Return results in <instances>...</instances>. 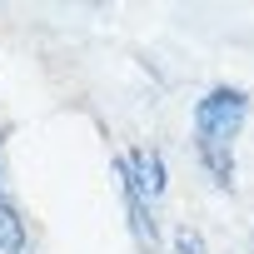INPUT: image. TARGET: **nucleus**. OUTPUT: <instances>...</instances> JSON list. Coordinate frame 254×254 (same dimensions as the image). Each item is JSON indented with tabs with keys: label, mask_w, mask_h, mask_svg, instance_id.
<instances>
[{
	"label": "nucleus",
	"mask_w": 254,
	"mask_h": 254,
	"mask_svg": "<svg viewBox=\"0 0 254 254\" xmlns=\"http://www.w3.org/2000/svg\"><path fill=\"white\" fill-rule=\"evenodd\" d=\"M249 115H254V95L239 80L204 85L199 100H194V110H190V155H194V170L219 194H234V185H239L234 145L249 130Z\"/></svg>",
	"instance_id": "1"
},
{
	"label": "nucleus",
	"mask_w": 254,
	"mask_h": 254,
	"mask_svg": "<svg viewBox=\"0 0 254 254\" xmlns=\"http://www.w3.org/2000/svg\"><path fill=\"white\" fill-rule=\"evenodd\" d=\"M120 155H125V170H130L135 190L155 209H165V199H170V160H165V150L160 145H135V150H120Z\"/></svg>",
	"instance_id": "3"
},
{
	"label": "nucleus",
	"mask_w": 254,
	"mask_h": 254,
	"mask_svg": "<svg viewBox=\"0 0 254 254\" xmlns=\"http://www.w3.org/2000/svg\"><path fill=\"white\" fill-rule=\"evenodd\" d=\"M165 254H209V239L199 224H175L165 234Z\"/></svg>",
	"instance_id": "5"
},
{
	"label": "nucleus",
	"mask_w": 254,
	"mask_h": 254,
	"mask_svg": "<svg viewBox=\"0 0 254 254\" xmlns=\"http://www.w3.org/2000/svg\"><path fill=\"white\" fill-rule=\"evenodd\" d=\"M0 254H35V234H30V219L15 190L0 194Z\"/></svg>",
	"instance_id": "4"
},
{
	"label": "nucleus",
	"mask_w": 254,
	"mask_h": 254,
	"mask_svg": "<svg viewBox=\"0 0 254 254\" xmlns=\"http://www.w3.org/2000/svg\"><path fill=\"white\" fill-rule=\"evenodd\" d=\"M15 185H10V170H5V135H0V194H10Z\"/></svg>",
	"instance_id": "6"
},
{
	"label": "nucleus",
	"mask_w": 254,
	"mask_h": 254,
	"mask_svg": "<svg viewBox=\"0 0 254 254\" xmlns=\"http://www.w3.org/2000/svg\"><path fill=\"white\" fill-rule=\"evenodd\" d=\"M110 170H115V190H120L125 224H130L135 249H140V254H165V224H160V209H155V204L135 190L130 170H125V155H115V160H110Z\"/></svg>",
	"instance_id": "2"
}]
</instances>
